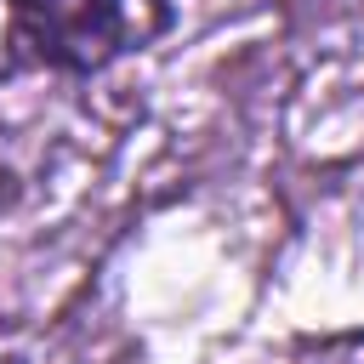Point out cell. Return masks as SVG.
I'll return each instance as SVG.
<instances>
[{
  "label": "cell",
  "mask_w": 364,
  "mask_h": 364,
  "mask_svg": "<svg viewBox=\"0 0 364 364\" xmlns=\"http://www.w3.org/2000/svg\"><path fill=\"white\" fill-rule=\"evenodd\" d=\"M131 40L125 0H6V46L57 74H97Z\"/></svg>",
  "instance_id": "1"
}]
</instances>
